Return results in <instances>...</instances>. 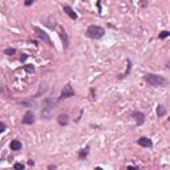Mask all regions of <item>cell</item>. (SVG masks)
Returning a JSON list of instances; mask_svg holds the SVG:
<instances>
[{
	"label": "cell",
	"instance_id": "obj_1",
	"mask_svg": "<svg viewBox=\"0 0 170 170\" xmlns=\"http://www.w3.org/2000/svg\"><path fill=\"white\" fill-rule=\"evenodd\" d=\"M144 81L151 86H166L168 84V80L165 77L156 73H146L144 76Z\"/></svg>",
	"mask_w": 170,
	"mask_h": 170
},
{
	"label": "cell",
	"instance_id": "obj_2",
	"mask_svg": "<svg viewBox=\"0 0 170 170\" xmlns=\"http://www.w3.org/2000/svg\"><path fill=\"white\" fill-rule=\"evenodd\" d=\"M105 28L101 25H96V24H92L86 28L85 31V36L89 39H93V40H100L101 37L105 36Z\"/></svg>",
	"mask_w": 170,
	"mask_h": 170
},
{
	"label": "cell",
	"instance_id": "obj_3",
	"mask_svg": "<svg viewBox=\"0 0 170 170\" xmlns=\"http://www.w3.org/2000/svg\"><path fill=\"white\" fill-rule=\"evenodd\" d=\"M55 104H56L55 101L49 100V98H47V100L44 101V105L45 106H43V109H41V116H43L44 118H47V120L50 118V112L55 108Z\"/></svg>",
	"mask_w": 170,
	"mask_h": 170
},
{
	"label": "cell",
	"instance_id": "obj_4",
	"mask_svg": "<svg viewBox=\"0 0 170 170\" xmlns=\"http://www.w3.org/2000/svg\"><path fill=\"white\" fill-rule=\"evenodd\" d=\"M74 96V91L72 88V84L71 82H67L62 88L61 93H60V97H59V101H62V100H67V98H71Z\"/></svg>",
	"mask_w": 170,
	"mask_h": 170
},
{
	"label": "cell",
	"instance_id": "obj_5",
	"mask_svg": "<svg viewBox=\"0 0 170 170\" xmlns=\"http://www.w3.org/2000/svg\"><path fill=\"white\" fill-rule=\"evenodd\" d=\"M56 31H57L59 36H60L61 41H62V47H64V49H68V47H69V37H68L65 29L60 25H56Z\"/></svg>",
	"mask_w": 170,
	"mask_h": 170
},
{
	"label": "cell",
	"instance_id": "obj_6",
	"mask_svg": "<svg viewBox=\"0 0 170 170\" xmlns=\"http://www.w3.org/2000/svg\"><path fill=\"white\" fill-rule=\"evenodd\" d=\"M35 31H36V32H35V33H36V36H37L39 39H41V40H44L47 44H48L49 47H53V43H52V41H50V37L48 36V35H47V32H44L43 29H41V28H39V27H35Z\"/></svg>",
	"mask_w": 170,
	"mask_h": 170
},
{
	"label": "cell",
	"instance_id": "obj_7",
	"mask_svg": "<svg viewBox=\"0 0 170 170\" xmlns=\"http://www.w3.org/2000/svg\"><path fill=\"white\" fill-rule=\"evenodd\" d=\"M35 121H36V117H35V113L32 112V110H27L24 117L22 118V124L24 125H32L35 124Z\"/></svg>",
	"mask_w": 170,
	"mask_h": 170
},
{
	"label": "cell",
	"instance_id": "obj_8",
	"mask_svg": "<svg viewBox=\"0 0 170 170\" xmlns=\"http://www.w3.org/2000/svg\"><path fill=\"white\" fill-rule=\"evenodd\" d=\"M132 117H133L134 122H136V124L138 125V126L144 125V124H145V121H146L145 114H144L142 112H138V110H136V112H133V113H132Z\"/></svg>",
	"mask_w": 170,
	"mask_h": 170
},
{
	"label": "cell",
	"instance_id": "obj_9",
	"mask_svg": "<svg viewBox=\"0 0 170 170\" xmlns=\"http://www.w3.org/2000/svg\"><path fill=\"white\" fill-rule=\"evenodd\" d=\"M137 144L140 146H142V148H149V149L153 148V141L150 138H148V137H140Z\"/></svg>",
	"mask_w": 170,
	"mask_h": 170
},
{
	"label": "cell",
	"instance_id": "obj_10",
	"mask_svg": "<svg viewBox=\"0 0 170 170\" xmlns=\"http://www.w3.org/2000/svg\"><path fill=\"white\" fill-rule=\"evenodd\" d=\"M62 11H64V13H67L72 20H77V19H79V15L74 12L73 8L71 7V5H64V7H62Z\"/></svg>",
	"mask_w": 170,
	"mask_h": 170
},
{
	"label": "cell",
	"instance_id": "obj_11",
	"mask_svg": "<svg viewBox=\"0 0 170 170\" xmlns=\"http://www.w3.org/2000/svg\"><path fill=\"white\" fill-rule=\"evenodd\" d=\"M57 122L61 126H67V125L69 124V116H68L67 113H61V114L57 116Z\"/></svg>",
	"mask_w": 170,
	"mask_h": 170
},
{
	"label": "cell",
	"instance_id": "obj_12",
	"mask_svg": "<svg viewBox=\"0 0 170 170\" xmlns=\"http://www.w3.org/2000/svg\"><path fill=\"white\" fill-rule=\"evenodd\" d=\"M89 151H91V146H85V148H82V149H80L79 150V153H77V157H79V160H86V157H88V154H89Z\"/></svg>",
	"mask_w": 170,
	"mask_h": 170
},
{
	"label": "cell",
	"instance_id": "obj_13",
	"mask_svg": "<svg viewBox=\"0 0 170 170\" xmlns=\"http://www.w3.org/2000/svg\"><path fill=\"white\" fill-rule=\"evenodd\" d=\"M10 149L13 151H19L23 149V144L19 141V140H12V141L10 142Z\"/></svg>",
	"mask_w": 170,
	"mask_h": 170
},
{
	"label": "cell",
	"instance_id": "obj_14",
	"mask_svg": "<svg viewBox=\"0 0 170 170\" xmlns=\"http://www.w3.org/2000/svg\"><path fill=\"white\" fill-rule=\"evenodd\" d=\"M126 64H128V67H126V71H125V73H122L118 76V80H122V79H125L126 76H129L130 74V71H132V61L128 59V61H126Z\"/></svg>",
	"mask_w": 170,
	"mask_h": 170
},
{
	"label": "cell",
	"instance_id": "obj_15",
	"mask_svg": "<svg viewBox=\"0 0 170 170\" xmlns=\"http://www.w3.org/2000/svg\"><path fill=\"white\" fill-rule=\"evenodd\" d=\"M156 112H157V116H158V117H163V116L168 113V109H166V106H163V105H158Z\"/></svg>",
	"mask_w": 170,
	"mask_h": 170
},
{
	"label": "cell",
	"instance_id": "obj_16",
	"mask_svg": "<svg viewBox=\"0 0 170 170\" xmlns=\"http://www.w3.org/2000/svg\"><path fill=\"white\" fill-rule=\"evenodd\" d=\"M23 69H24V71H25V72L28 73V74H32V73L35 72V67H33V65H32V64H24V67H23Z\"/></svg>",
	"mask_w": 170,
	"mask_h": 170
},
{
	"label": "cell",
	"instance_id": "obj_17",
	"mask_svg": "<svg viewBox=\"0 0 170 170\" xmlns=\"http://www.w3.org/2000/svg\"><path fill=\"white\" fill-rule=\"evenodd\" d=\"M4 53L7 56H13L15 53H16V48H13V47H10V48H5L4 49Z\"/></svg>",
	"mask_w": 170,
	"mask_h": 170
},
{
	"label": "cell",
	"instance_id": "obj_18",
	"mask_svg": "<svg viewBox=\"0 0 170 170\" xmlns=\"http://www.w3.org/2000/svg\"><path fill=\"white\" fill-rule=\"evenodd\" d=\"M169 36H170L169 31H162V32H160V35H158V37H160L161 40H165V39H168Z\"/></svg>",
	"mask_w": 170,
	"mask_h": 170
},
{
	"label": "cell",
	"instance_id": "obj_19",
	"mask_svg": "<svg viewBox=\"0 0 170 170\" xmlns=\"http://www.w3.org/2000/svg\"><path fill=\"white\" fill-rule=\"evenodd\" d=\"M13 168L16 170H23V169H25V165H24V163H22V162H16L13 165Z\"/></svg>",
	"mask_w": 170,
	"mask_h": 170
},
{
	"label": "cell",
	"instance_id": "obj_20",
	"mask_svg": "<svg viewBox=\"0 0 170 170\" xmlns=\"http://www.w3.org/2000/svg\"><path fill=\"white\" fill-rule=\"evenodd\" d=\"M5 129H7V125H5L4 122H0V133L5 132Z\"/></svg>",
	"mask_w": 170,
	"mask_h": 170
},
{
	"label": "cell",
	"instance_id": "obj_21",
	"mask_svg": "<svg viewBox=\"0 0 170 170\" xmlns=\"http://www.w3.org/2000/svg\"><path fill=\"white\" fill-rule=\"evenodd\" d=\"M33 1H35V0H25V1H24V5H25V7H29V5L33 4Z\"/></svg>",
	"mask_w": 170,
	"mask_h": 170
},
{
	"label": "cell",
	"instance_id": "obj_22",
	"mask_svg": "<svg viewBox=\"0 0 170 170\" xmlns=\"http://www.w3.org/2000/svg\"><path fill=\"white\" fill-rule=\"evenodd\" d=\"M27 59H28V55H25V53H24V55H22V57H20V61H22L23 64H24Z\"/></svg>",
	"mask_w": 170,
	"mask_h": 170
},
{
	"label": "cell",
	"instance_id": "obj_23",
	"mask_svg": "<svg viewBox=\"0 0 170 170\" xmlns=\"http://www.w3.org/2000/svg\"><path fill=\"white\" fill-rule=\"evenodd\" d=\"M91 94H92V100H96V96H94V88L91 89Z\"/></svg>",
	"mask_w": 170,
	"mask_h": 170
},
{
	"label": "cell",
	"instance_id": "obj_24",
	"mask_svg": "<svg viewBox=\"0 0 170 170\" xmlns=\"http://www.w3.org/2000/svg\"><path fill=\"white\" fill-rule=\"evenodd\" d=\"M28 165L29 166H33L35 165V161L33 160H28Z\"/></svg>",
	"mask_w": 170,
	"mask_h": 170
},
{
	"label": "cell",
	"instance_id": "obj_25",
	"mask_svg": "<svg viewBox=\"0 0 170 170\" xmlns=\"http://www.w3.org/2000/svg\"><path fill=\"white\" fill-rule=\"evenodd\" d=\"M97 7H98V12H101V1L100 0L97 1Z\"/></svg>",
	"mask_w": 170,
	"mask_h": 170
},
{
	"label": "cell",
	"instance_id": "obj_26",
	"mask_svg": "<svg viewBox=\"0 0 170 170\" xmlns=\"http://www.w3.org/2000/svg\"><path fill=\"white\" fill-rule=\"evenodd\" d=\"M48 169H56V166H55V165H49Z\"/></svg>",
	"mask_w": 170,
	"mask_h": 170
}]
</instances>
